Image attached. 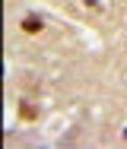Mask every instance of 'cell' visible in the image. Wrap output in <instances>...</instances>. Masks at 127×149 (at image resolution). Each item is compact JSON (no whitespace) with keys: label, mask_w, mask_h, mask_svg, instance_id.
Here are the masks:
<instances>
[{"label":"cell","mask_w":127,"mask_h":149,"mask_svg":"<svg viewBox=\"0 0 127 149\" xmlns=\"http://www.w3.org/2000/svg\"><path fill=\"white\" fill-rule=\"evenodd\" d=\"M19 114H22V118H35V108H32V105H29V102H22V108H19Z\"/></svg>","instance_id":"cell-2"},{"label":"cell","mask_w":127,"mask_h":149,"mask_svg":"<svg viewBox=\"0 0 127 149\" xmlns=\"http://www.w3.org/2000/svg\"><path fill=\"white\" fill-rule=\"evenodd\" d=\"M22 32H29V35L41 32V19H38V16H26V19H22Z\"/></svg>","instance_id":"cell-1"}]
</instances>
